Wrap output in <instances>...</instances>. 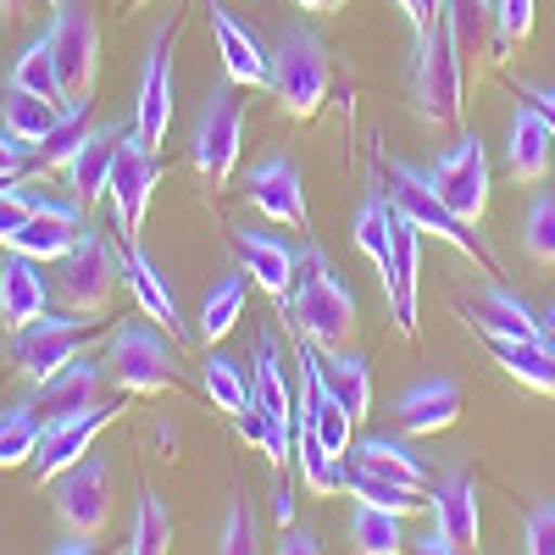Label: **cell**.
Masks as SVG:
<instances>
[{"label": "cell", "instance_id": "cell-6", "mask_svg": "<svg viewBox=\"0 0 555 555\" xmlns=\"http://www.w3.org/2000/svg\"><path fill=\"white\" fill-rule=\"evenodd\" d=\"M95 334V317H39L28 322V328H17L7 339V361H12V373L28 378V384H44V378H56L67 361H78V345Z\"/></svg>", "mask_w": 555, "mask_h": 555}, {"label": "cell", "instance_id": "cell-51", "mask_svg": "<svg viewBox=\"0 0 555 555\" xmlns=\"http://www.w3.org/2000/svg\"><path fill=\"white\" fill-rule=\"evenodd\" d=\"M411 550H423V555H455V539H450V533H444V528L434 522V528H428L423 539H416Z\"/></svg>", "mask_w": 555, "mask_h": 555}, {"label": "cell", "instance_id": "cell-11", "mask_svg": "<svg viewBox=\"0 0 555 555\" xmlns=\"http://www.w3.org/2000/svg\"><path fill=\"white\" fill-rule=\"evenodd\" d=\"M112 378L117 389L128 395H162L178 384V361L167 350V339H156L151 328H139V322H128V328L112 334Z\"/></svg>", "mask_w": 555, "mask_h": 555}, {"label": "cell", "instance_id": "cell-13", "mask_svg": "<svg viewBox=\"0 0 555 555\" xmlns=\"http://www.w3.org/2000/svg\"><path fill=\"white\" fill-rule=\"evenodd\" d=\"M400 211V206H395ZM416 272H423V228H416L405 211L395 217V245H389V267L378 272L384 289H389V311H395V328L411 339L416 334Z\"/></svg>", "mask_w": 555, "mask_h": 555}, {"label": "cell", "instance_id": "cell-34", "mask_svg": "<svg viewBox=\"0 0 555 555\" xmlns=\"http://www.w3.org/2000/svg\"><path fill=\"white\" fill-rule=\"evenodd\" d=\"M234 423H240V439L250 450H261L272 467H284V461L295 455V423H289V416H272V411H261L250 400L245 411H234Z\"/></svg>", "mask_w": 555, "mask_h": 555}, {"label": "cell", "instance_id": "cell-58", "mask_svg": "<svg viewBox=\"0 0 555 555\" xmlns=\"http://www.w3.org/2000/svg\"><path fill=\"white\" fill-rule=\"evenodd\" d=\"M12 183H17V178H0V195H7V190H12Z\"/></svg>", "mask_w": 555, "mask_h": 555}, {"label": "cell", "instance_id": "cell-32", "mask_svg": "<svg viewBox=\"0 0 555 555\" xmlns=\"http://www.w3.org/2000/svg\"><path fill=\"white\" fill-rule=\"evenodd\" d=\"M350 467H361V473H378V478H389V483H411V489H434V478L416 467V461L395 444V439H384V434H366V439H356L350 444Z\"/></svg>", "mask_w": 555, "mask_h": 555}, {"label": "cell", "instance_id": "cell-21", "mask_svg": "<svg viewBox=\"0 0 555 555\" xmlns=\"http://www.w3.org/2000/svg\"><path fill=\"white\" fill-rule=\"evenodd\" d=\"M455 416H461V389H455L450 378H423V384H411V389L400 395V405H395L400 434H416V439L455 428Z\"/></svg>", "mask_w": 555, "mask_h": 555}, {"label": "cell", "instance_id": "cell-2", "mask_svg": "<svg viewBox=\"0 0 555 555\" xmlns=\"http://www.w3.org/2000/svg\"><path fill=\"white\" fill-rule=\"evenodd\" d=\"M384 190H389V201L423 228V234H434V240H444L450 250H461L467 261H478L489 278H500V261H494V250L473 234V222H461L450 206H444V195L434 190V178L428 172H416V167H405V162H384Z\"/></svg>", "mask_w": 555, "mask_h": 555}, {"label": "cell", "instance_id": "cell-29", "mask_svg": "<svg viewBox=\"0 0 555 555\" xmlns=\"http://www.w3.org/2000/svg\"><path fill=\"white\" fill-rule=\"evenodd\" d=\"M117 145H122V133H117V128H89V139L78 145V156L67 162V178H73V190H78V206L101 201V195L112 190Z\"/></svg>", "mask_w": 555, "mask_h": 555}, {"label": "cell", "instance_id": "cell-5", "mask_svg": "<svg viewBox=\"0 0 555 555\" xmlns=\"http://www.w3.org/2000/svg\"><path fill=\"white\" fill-rule=\"evenodd\" d=\"M240 145H245V101H240V83L228 78L206 95V106L195 117V133H190V162L211 190H222V183L234 178Z\"/></svg>", "mask_w": 555, "mask_h": 555}, {"label": "cell", "instance_id": "cell-10", "mask_svg": "<svg viewBox=\"0 0 555 555\" xmlns=\"http://www.w3.org/2000/svg\"><path fill=\"white\" fill-rule=\"evenodd\" d=\"M156 151L139 145V133H122L117 145V167H112V217H117V234L122 245H139V228H145V211H151V195H156Z\"/></svg>", "mask_w": 555, "mask_h": 555}, {"label": "cell", "instance_id": "cell-20", "mask_svg": "<svg viewBox=\"0 0 555 555\" xmlns=\"http://www.w3.org/2000/svg\"><path fill=\"white\" fill-rule=\"evenodd\" d=\"M39 267H44V261H34V256H23V250H12L7 267H0V322H7L12 334L28 328V322H39L44 306H51V284H44Z\"/></svg>", "mask_w": 555, "mask_h": 555}, {"label": "cell", "instance_id": "cell-19", "mask_svg": "<svg viewBox=\"0 0 555 555\" xmlns=\"http://www.w3.org/2000/svg\"><path fill=\"white\" fill-rule=\"evenodd\" d=\"M78 234H83V222H78V206L73 201H39L28 211V222L7 240V250H23L34 261H62Z\"/></svg>", "mask_w": 555, "mask_h": 555}, {"label": "cell", "instance_id": "cell-18", "mask_svg": "<svg viewBox=\"0 0 555 555\" xmlns=\"http://www.w3.org/2000/svg\"><path fill=\"white\" fill-rule=\"evenodd\" d=\"M211 34H217V56H222V73L234 78L240 89H261V83H272V56L261 51V39L228 12V7H217L211 0Z\"/></svg>", "mask_w": 555, "mask_h": 555}, {"label": "cell", "instance_id": "cell-12", "mask_svg": "<svg viewBox=\"0 0 555 555\" xmlns=\"http://www.w3.org/2000/svg\"><path fill=\"white\" fill-rule=\"evenodd\" d=\"M56 517L73 533L101 539V528L112 522V467L95 455H83L78 467H67L56 478Z\"/></svg>", "mask_w": 555, "mask_h": 555}, {"label": "cell", "instance_id": "cell-16", "mask_svg": "<svg viewBox=\"0 0 555 555\" xmlns=\"http://www.w3.org/2000/svg\"><path fill=\"white\" fill-rule=\"evenodd\" d=\"M167 122H172V34L151 44L145 78H139V101H133V133H139V145L162 151L167 145Z\"/></svg>", "mask_w": 555, "mask_h": 555}, {"label": "cell", "instance_id": "cell-25", "mask_svg": "<svg viewBox=\"0 0 555 555\" xmlns=\"http://www.w3.org/2000/svg\"><path fill=\"white\" fill-rule=\"evenodd\" d=\"M234 250H240V267L256 278V289L284 300L289 284H295V250L272 234H256V228H234Z\"/></svg>", "mask_w": 555, "mask_h": 555}, {"label": "cell", "instance_id": "cell-56", "mask_svg": "<svg viewBox=\"0 0 555 555\" xmlns=\"http://www.w3.org/2000/svg\"><path fill=\"white\" fill-rule=\"evenodd\" d=\"M28 7H34V0H0V17H7V23H17Z\"/></svg>", "mask_w": 555, "mask_h": 555}, {"label": "cell", "instance_id": "cell-3", "mask_svg": "<svg viewBox=\"0 0 555 555\" xmlns=\"http://www.w3.org/2000/svg\"><path fill=\"white\" fill-rule=\"evenodd\" d=\"M328 83H334V67H328V51H322V39L311 28H284L272 51V95L284 106V117L306 122L322 112L328 101Z\"/></svg>", "mask_w": 555, "mask_h": 555}, {"label": "cell", "instance_id": "cell-48", "mask_svg": "<svg viewBox=\"0 0 555 555\" xmlns=\"http://www.w3.org/2000/svg\"><path fill=\"white\" fill-rule=\"evenodd\" d=\"M34 206H39V195H28L23 183H12V190L0 195V245H7V240L17 234V228L28 222V211H34Z\"/></svg>", "mask_w": 555, "mask_h": 555}, {"label": "cell", "instance_id": "cell-46", "mask_svg": "<svg viewBox=\"0 0 555 555\" xmlns=\"http://www.w3.org/2000/svg\"><path fill=\"white\" fill-rule=\"evenodd\" d=\"M217 550H228V555H250V550H256V517H250V505H245V500L228 505V522H222Z\"/></svg>", "mask_w": 555, "mask_h": 555}, {"label": "cell", "instance_id": "cell-27", "mask_svg": "<svg viewBox=\"0 0 555 555\" xmlns=\"http://www.w3.org/2000/svg\"><path fill=\"white\" fill-rule=\"evenodd\" d=\"M467 317H473V328L483 339H550V328H544V322H533V311L505 284H489L483 300L467 306Z\"/></svg>", "mask_w": 555, "mask_h": 555}, {"label": "cell", "instance_id": "cell-26", "mask_svg": "<svg viewBox=\"0 0 555 555\" xmlns=\"http://www.w3.org/2000/svg\"><path fill=\"white\" fill-rule=\"evenodd\" d=\"M550 156H555V133L550 122L522 101L517 117H512V145H505V172H512L517 183H544L550 172Z\"/></svg>", "mask_w": 555, "mask_h": 555}, {"label": "cell", "instance_id": "cell-57", "mask_svg": "<svg viewBox=\"0 0 555 555\" xmlns=\"http://www.w3.org/2000/svg\"><path fill=\"white\" fill-rule=\"evenodd\" d=\"M544 328H550V339H555V306H550V317H544Z\"/></svg>", "mask_w": 555, "mask_h": 555}, {"label": "cell", "instance_id": "cell-30", "mask_svg": "<svg viewBox=\"0 0 555 555\" xmlns=\"http://www.w3.org/2000/svg\"><path fill=\"white\" fill-rule=\"evenodd\" d=\"M489 350L517 384L555 395V339H489Z\"/></svg>", "mask_w": 555, "mask_h": 555}, {"label": "cell", "instance_id": "cell-44", "mask_svg": "<svg viewBox=\"0 0 555 555\" xmlns=\"http://www.w3.org/2000/svg\"><path fill=\"white\" fill-rule=\"evenodd\" d=\"M172 544V517H167V505L156 494L139 500V512H133V528H128V550L133 555H162Z\"/></svg>", "mask_w": 555, "mask_h": 555}, {"label": "cell", "instance_id": "cell-42", "mask_svg": "<svg viewBox=\"0 0 555 555\" xmlns=\"http://www.w3.org/2000/svg\"><path fill=\"white\" fill-rule=\"evenodd\" d=\"M44 439V423H39V411L34 405H17L0 416V467H23V461H34Z\"/></svg>", "mask_w": 555, "mask_h": 555}, {"label": "cell", "instance_id": "cell-15", "mask_svg": "<svg viewBox=\"0 0 555 555\" xmlns=\"http://www.w3.org/2000/svg\"><path fill=\"white\" fill-rule=\"evenodd\" d=\"M112 416H117V411L95 405V411H83V416H67V423L44 428V439H39V450H34V478H39V483H56L67 467H78V461L89 455V444L101 439V428H112Z\"/></svg>", "mask_w": 555, "mask_h": 555}, {"label": "cell", "instance_id": "cell-52", "mask_svg": "<svg viewBox=\"0 0 555 555\" xmlns=\"http://www.w3.org/2000/svg\"><path fill=\"white\" fill-rule=\"evenodd\" d=\"M278 550H284V555H317L322 544H317V533H311V528H289Z\"/></svg>", "mask_w": 555, "mask_h": 555}, {"label": "cell", "instance_id": "cell-55", "mask_svg": "<svg viewBox=\"0 0 555 555\" xmlns=\"http://www.w3.org/2000/svg\"><path fill=\"white\" fill-rule=\"evenodd\" d=\"M295 7H300V12H345L350 0H295Z\"/></svg>", "mask_w": 555, "mask_h": 555}, {"label": "cell", "instance_id": "cell-35", "mask_svg": "<svg viewBox=\"0 0 555 555\" xmlns=\"http://www.w3.org/2000/svg\"><path fill=\"white\" fill-rule=\"evenodd\" d=\"M395 201H389V190H373V195H366V206L356 211V228H350V234H356V245H361V256L366 261H373L378 272L389 267V245H395Z\"/></svg>", "mask_w": 555, "mask_h": 555}, {"label": "cell", "instance_id": "cell-37", "mask_svg": "<svg viewBox=\"0 0 555 555\" xmlns=\"http://www.w3.org/2000/svg\"><path fill=\"white\" fill-rule=\"evenodd\" d=\"M295 444H300V478H306V489H311V494H339V489L350 483V461H345V455H334V450L322 444L311 428H300V434H295Z\"/></svg>", "mask_w": 555, "mask_h": 555}, {"label": "cell", "instance_id": "cell-33", "mask_svg": "<svg viewBox=\"0 0 555 555\" xmlns=\"http://www.w3.org/2000/svg\"><path fill=\"white\" fill-rule=\"evenodd\" d=\"M62 117H67V106H62V101H44V95H34V89L7 83V95H0V122H7L17 139H28V145H39V139L51 133Z\"/></svg>", "mask_w": 555, "mask_h": 555}, {"label": "cell", "instance_id": "cell-14", "mask_svg": "<svg viewBox=\"0 0 555 555\" xmlns=\"http://www.w3.org/2000/svg\"><path fill=\"white\" fill-rule=\"evenodd\" d=\"M245 201L261 211V217H272V222H284V228H311V206H306V183H300V172H295V162H284V156H272V162H261L250 178H245Z\"/></svg>", "mask_w": 555, "mask_h": 555}, {"label": "cell", "instance_id": "cell-4", "mask_svg": "<svg viewBox=\"0 0 555 555\" xmlns=\"http://www.w3.org/2000/svg\"><path fill=\"white\" fill-rule=\"evenodd\" d=\"M117 278H122V256L95 234V228H83V234L73 240V250L56 261L51 295L78 317H106V306L117 295Z\"/></svg>", "mask_w": 555, "mask_h": 555}, {"label": "cell", "instance_id": "cell-36", "mask_svg": "<svg viewBox=\"0 0 555 555\" xmlns=\"http://www.w3.org/2000/svg\"><path fill=\"white\" fill-rule=\"evenodd\" d=\"M250 400H256L261 411H272V416H289V423H295V389H289V378H284V361H278V345H272V339H261V345H256ZM295 428H300V423H295Z\"/></svg>", "mask_w": 555, "mask_h": 555}, {"label": "cell", "instance_id": "cell-40", "mask_svg": "<svg viewBox=\"0 0 555 555\" xmlns=\"http://www.w3.org/2000/svg\"><path fill=\"white\" fill-rule=\"evenodd\" d=\"M7 83H17V89H34V95H44V101H62L67 106V95H62V73H56V51H51V39H34L28 51L12 62V78Z\"/></svg>", "mask_w": 555, "mask_h": 555}, {"label": "cell", "instance_id": "cell-43", "mask_svg": "<svg viewBox=\"0 0 555 555\" xmlns=\"http://www.w3.org/2000/svg\"><path fill=\"white\" fill-rule=\"evenodd\" d=\"M201 389L211 395L217 411H245L250 405V378L240 373V361H228V356H211L201 366Z\"/></svg>", "mask_w": 555, "mask_h": 555}, {"label": "cell", "instance_id": "cell-8", "mask_svg": "<svg viewBox=\"0 0 555 555\" xmlns=\"http://www.w3.org/2000/svg\"><path fill=\"white\" fill-rule=\"evenodd\" d=\"M51 51H56V73H62V95L67 106L89 101L95 89V73H101V28H95V12L83 0H62L56 7V23H51Z\"/></svg>", "mask_w": 555, "mask_h": 555}, {"label": "cell", "instance_id": "cell-49", "mask_svg": "<svg viewBox=\"0 0 555 555\" xmlns=\"http://www.w3.org/2000/svg\"><path fill=\"white\" fill-rule=\"evenodd\" d=\"M522 533H528V550H533V555H555V500L533 505L528 522H522Z\"/></svg>", "mask_w": 555, "mask_h": 555}, {"label": "cell", "instance_id": "cell-7", "mask_svg": "<svg viewBox=\"0 0 555 555\" xmlns=\"http://www.w3.org/2000/svg\"><path fill=\"white\" fill-rule=\"evenodd\" d=\"M461 51L444 23H434L423 34V44H416V117H423L428 128H455L461 122Z\"/></svg>", "mask_w": 555, "mask_h": 555}, {"label": "cell", "instance_id": "cell-54", "mask_svg": "<svg viewBox=\"0 0 555 555\" xmlns=\"http://www.w3.org/2000/svg\"><path fill=\"white\" fill-rule=\"evenodd\" d=\"M272 517H278V522H295V489H289V483L272 489Z\"/></svg>", "mask_w": 555, "mask_h": 555}, {"label": "cell", "instance_id": "cell-53", "mask_svg": "<svg viewBox=\"0 0 555 555\" xmlns=\"http://www.w3.org/2000/svg\"><path fill=\"white\" fill-rule=\"evenodd\" d=\"M522 101H528V106L550 122V133H555V89H522Z\"/></svg>", "mask_w": 555, "mask_h": 555}, {"label": "cell", "instance_id": "cell-24", "mask_svg": "<svg viewBox=\"0 0 555 555\" xmlns=\"http://www.w3.org/2000/svg\"><path fill=\"white\" fill-rule=\"evenodd\" d=\"M434 522L455 539V550H478V533H483V500H478V483L467 473H444L434 483Z\"/></svg>", "mask_w": 555, "mask_h": 555}, {"label": "cell", "instance_id": "cell-39", "mask_svg": "<svg viewBox=\"0 0 555 555\" xmlns=\"http://www.w3.org/2000/svg\"><path fill=\"white\" fill-rule=\"evenodd\" d=\"M350 544L361 550V555H395V550H405V539H400V512H384V505H356V517H350Z\"/></svg>", "mask_w": 555, "mask_h": 555}, {"label": "cell", "instance_id": "cell-31", "mask_svg": "<svg viewBox=\"0 0 555 555\" xmlns=\"http://www.w3.org/2000/svg\"><path fill=\"white\" fill-rule=\"evenodd\" d=\"M245 300H250V272H222V278H211V289H206V300H201V339L217 345V339L234 334Z\"/></svg>", "mask_w": 555, "mask_h": 555}, {"label": "cell", "instance_id": "cell-9", "mask_svg": "<svg viewBox=\"0 0 555 555\" xmlns=\"http://www.w3.org/2000/svg\"><path fill=\"white\" fill-rule=\"evenodd\" d=\"M428 178H434V190L444 195V206L461 222H473V228L483 222V211H489V156H483V139H455L450 151L434 156Z\"/></svg>", "mask_w": 555, "mask_h": 555}, {"label": "cell", "instance_id": "cell-41", "mask_svg": "<svg viewBox=\"0 0 555 555\" xmlns=\"http://www.w3.org/2000/svg\"><path fill=\"white\" fill-rule=\"evenodd\" d=\"M83 139H89V101L67 106V117L39 139V145H34V167H67V162L78 156Z\"/></svg>", "mask_w": 555, "mask_h": 555}, {"label": "cell", "instance_id": "cell-28", "mask_svg": "<svg viewBox=\"0 0 555 555\" xmlns=\"http://www.w3.org/2000/svg\"><path fill=\"white\" fill-rule=\"evenodd\" d=\"M311 361H317V378L328 384V395L361 423L366 405H373V366H366L361 356H345V345H339V350H322V356H317V345H311Z\"/></svg>", "mask_w": 555, "mask_h": 555}, {"label": "cell", "instance_id": "cell-50", "mask_svg": "<svg viewBox=\"0 0 555 555\" xmlns=\"http://www.w3.org/2000/svg\"><path fill=\"white\" fill-rule=\"evenodd\" d=\"M23 172H28V139H17L0 122V178H23Z\"/></svg>", "mask_w": 555, "mask_h": 555}, {"label": "cell", "instance_id": "cell-23", "mask_svg": "<svg viewBox=\"0 0 555 555\" xmlns=\"http://www.w3.org/2000/svg\"><path fill=\"white\" fill-rule=\"evenodd\" d=\"M122 284H128V295L139 300V311H145L151 322H162L172 339L190 334V328H183V311H178L172 289H167V278L156 272V261L139 250V245H122Z\"/></svg>", "mask_w": 555, "mask_h": 555}, {"label": "cell", "instance_id": "cell-1", "mask_svg": "<svg viewBox=\"0 0 555 555\" xmlns=\"http://www.w3.org/2000/svg\"><path fill=\"white\" fill-rule=\"evenodd\" d=\"M284 322L289 334L317 345V350H339L356 334V295L334 272V261L322 256V245H306L295 256V284L284 295Z\"/></svg>", "mask_w": 555, "mask_h": 555}, {"label": "cell", "instance_id": "cell-17", "mask_svg": "<svg viewBox=\"0 0 555 555\" xmlns=\"http://www.w3.org/2000/svg\"><path fill=\"white\" fill-rule=\"evenodd\" d=\"M101 405V361H67L56 378H44L39 395H34V411H39V423L44 428H56L67 423V416H83V411H95Z\"/></svg>", "mask_w": 555, "mask_h": 555}, {"label": "cell", "instance_id": "cell-22", "mask_svg": "<svg viewBox=\"0 0 555 555\" xmlns=\"http://www.w3.org/2000/svg\"><path fill=\"white\" fill-rule=\"evenodd\" d=\"M439 23L450 28V39H455L461 62H478V56L500 62V56H505V39H500V17H494V0H444Z\"/></svg>", "mask_w": 555, "mask_h": 555}, {"label": "cell", "instance_id": "cell-47", "mask_svg": "<svg viewBox=\"0 0 555 555\" xmlns=\"http://www.w3.org/2000/svg\"><path fill=\"white\" fill-rule=\"evenodd\" d=\"M494 17H500L505 51H512V44H522L533 34V0H494Z\"/></svg>", "mask_w": 555, "mask_h": 555}, {"label": "cell", "instance_id": "cell-38", "mask_svg": "<svg viewBox=\"0 0 555 555\" xmlns=\"http://www.w3.org/2000/svg\"><path fill=\"white\" fill-rule=\"evenodd\" d=\"M345 494H350V500H366V505H384V512H400V517H411V512H423V505H428V494H434V489L389 483V478H378V473H361V467H350V483H345Z\"/></svg>", "mask_w": 555, "mask_h": 555}, {"label": "cell", "instance_id": "cell-59", "mask_svg": "<svg viewBox=\"0 0 555 555\" xmlns=\"http://www.w3.org/2000/svg\"><path fill=\"white\" fill-rule=\"evenodd\" d=\"M400 7H411V0H400Z\"/></svg>", "mask_w": 555, "mask_h": 555}, {"label": "cell", "instance_id": "cell-45", "mask_svg": "<svg viewBox=\"0 0 555 555\" xmlns=\"http://www.w3.org/2000/svg\"><path fill=\"white\" fill-rule=\"evenodd\" d=\"M522 250L539 267H555V195H539L522 217Z\"/></svg>", "mask_w": 555, "mask_h": 555}]
</instances>
